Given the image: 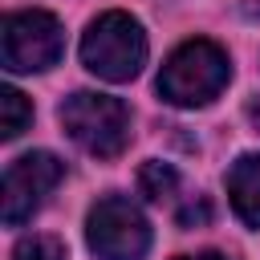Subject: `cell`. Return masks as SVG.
Segmentation results:
<instances>
[{"mask_svg": "<svg viewBox=\"0 0 260 260\" xmlns=\"http://www.w3.org/2000/svg\"><path fill=\"white\" fill-rule=\"evenodd\" d=\"M65 53V28L45 8L8 12L0 24V57L8 73H41L53 69Z\"/></svg>", "mask_w": 260, "mask_h": 260, "instance_id": "277c9868", "label": "cell"}, {"mask_svg": "<svg viewBox=\"0 0 260 260\" xmlns=\"http://www.w3.org/2000/svg\"><path fill=\"white\" fill-rule=\"evenodd\" d=\"M175 187H179V175H175V167H171V162H158V158L142 162V171H138V191H142L146 199L162 203V199H171V195H175Z\"/></svg>", "mask_w": 260, "mask_h": 260, "instance_id": "9c48e42d", "label": "cell"}, {"mask_svg": "<svg viewBox=\"0 0 260 260\" xmlns=\"http://www.w3.org/2000/svg\"><path fill=\"white\" fill-rule=\"evenodd\" d=\"M85 240L98 260H142L150 252V223L126 195H102L89 207Z\"/></svg>", "mask_w": 260, "mask_h": 260, "instance_id": "5b68a950", "label": "cell"}, {"mask_svg": "<svg viewBox=\"0 0 260 260\" xmlns=\"http://www.w3.org/2000/svg\"><path fill=\"white\" fill-rule=\"evenodd\" d=\"M179 260H232L223 252H195V256H179Z\"/></svg>", "mask_w": 260, "mask_h": 260, "instance_id": "7c38bea8", "label": "cell"}, {"mask_svg": "<svg viewBox=\"0 0 260 260\" xmlns=\"http://www.w3.org/2000/svg\"><path fill=\"white\" fill-rule=\"evenodd\" d=\"M228 199L248 228H260V154H240L228 171Z\"/></svg>", "mask_w": 260, "mask_h": 260, "instance_id": "52a82bcc", "label": "cell"}, {"mask_svg": "<svg viewBox=\"0 0 260 260\" xmlns=\"http://www.w3.org/2000/svg\"><path fill=\"white\" fill-rule=\"evenodd\" d=\"M228 77H232L228 53L215 41L195 37V41H183L167 57L158 73V98L171 106H207L211 98H219Z\"/></svg>", "mask_w": 260, "mask_h": 260, "instance_id": "6da1fadb", "label": "cell"}, {"mask_svg": "<svg viewBox=\"0 0 260 260\" xmlns=\"http://www.w3.org/2000/svg\"><path fill=\"white\" fill-rule=\"evenodd\" d=\"M65 134L89 150L93 158H118L130 142V110L122 98L98 93V89H77L61 102L57 110Z\"/></svg>", "mask_w": 260, "mask_h": 260, "instance_id": "7a4b0ae2", "label": "cell"}, {"mask_svg": "<svg viewBox=\"0 0 260 260\" xmlns=\"http://www.w3.org/2000/svg\"><path fill=\"white\" fill-rule=\"evenodd\" d=\"M248 118H252V126L260 130V98H252V102H248Z\"/></svg>", "mask_w": 260, "mask_h": 260, "instance_id": "4fadbf2b", "label": "cell"}, {"mask_svg": "<svg viewBox=\"0 0 260 260\" xmlns=\"http://www.w3.org/2000/svg\"><path fill=\"white\" fill-rule=\"evenodd\" d=\"M12 260H69V252L57 236H24L12 252Z\"/></svg>", "mask_w": 260, "mask_h": 260, "instance_id": "30bf717a", "label": "cell"}, {"mask_svg": "<svg viewBox=\"0 0 260 260\" xmlns=\"http://www.w3.org/2000/svg\"><path fill=\"white\" fill-rule=\"evenodd\" d=\"M65 179V162L49 150H28L20 158L8 162L4 171V223L20 228L24 219H32V211L49 199V191Z\"/></svg>", "mask_w": 260, "mask_h": 260, "instance_id": "8992f818", "label": "cell"}, {"mask_svg": "<svg viewBox=\"0 0 260 260\" xmlns=\"http://www.w3.org/2000/svg\"><path fill=\"white\" fill-rule=\"evenodd\" d=\"M81 65L102 81H130L146 65V32L130 12H102L81 37Z\"/></svg>", "mask_w": 260, "mask_h": 260, "instance_id": "3957f363", "label": "cell"}, {"mask_svg": "<svg viewBox=\"0 0 260 260\" xmlns=\"http://www.w3.org/2000/svg\"><path fill=\"white\" fill-rule=\"evenodd\" d=\"M207 215H211V211H207V203L199 199V203H191L187 211H179V223H183V228H191V223H203Z\"/></svg>", "mask_w": 260, "mask_h": 260, "instance_id": "8fae6325", "label": "cell"}, {"mask_svg": "<svg viewBox=\"0 0 260 260\" xmlns=\"http://www.w3.org/2000/svg\"><path fill=\"white\" fill-rule=\"evenodd\" d=\"M28 122H32V102H28L20 89L4 85V89H0V134H4V138H20Z\"/></svg>", "mask_w": 260, "mask_h": 260, "instance_id": "ba28073f", "label": "cell"}]
</instances>
